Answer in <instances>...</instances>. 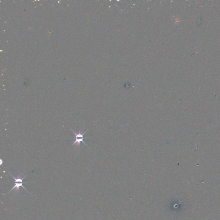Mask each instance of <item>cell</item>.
I'll return each mask as SVG.
<instances>
[{"mask_svg": "<svg viewBox=\"0 0 220 220\" xmlns=\"http://www.w3.org/2000/svg\"><path fill=\"white\" fill-rule=\"evenodd\" d=\"M9 174H10V175L12 176V177L14 179L15 181V186L13 187V188H12V189L8 193V194H9L10 191H12V190H13L14 188H16V190H18V192H19V191H20V187H22L23 188L25 189L27 191H28V190L26 189V188H25V187L23 186V185H22V184H23V180L25 179L26 176L23 177V178H21L20 175H18V178H17V179H16V178H15L13 175H12L11 174L9 173Z\"/></svg>", "mask_w": 220, "mask_h": 220, "instance_id": "1", "label": "cell"}, {"mask_svg": "<svg viewBox=\"0 0 220 220\" xmlns=\"http://www.w3.org/2000/svg\"><path fill=\"white\" fill-rule=\"evenodd\" d=\"M71 130L75 134V136L74 137V139H75V141L74 142L73 144H72V145L76 144L77 146H80L81 142H83L84 144H85V145L87 146V145H86V143H85V142H84V141H83V139H84L83 135H84L85 133H86V131H85L83 134H81V131L79 130V133H78L77 134H76L75 133H74V131H73L72 129H71Z\"/></svg>", "mask_w": 220, "mask_h": 220, "instance_id": "2", "label": "cell"}]
</instances>
